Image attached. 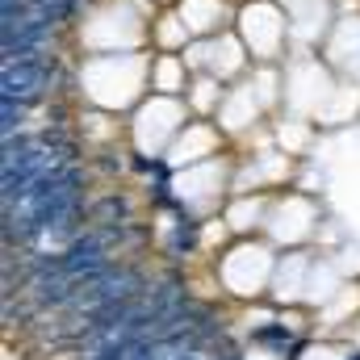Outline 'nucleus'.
<instances>
[{
    "instance_id": "1",
    "label": "nucleus",
    "mask_w": 360,
    "mask_h": 360,
    "mask_svg": "<svg viewBox=\"0 0 360 360\" xmlns=\"http://www.w3.org/2000/svg\"><path fill=\"white\" fill-rule=\"evenodd\" d=\"M51 80H55V55H51V46L46 51H25V55L4 59V68H0V96L34 105V101H42L51 92Z\"/></svg>"
},
{
    "instance_id": "2",
    "label": "nucleus",
    "mask_w": 360,
    "mask_h": 360,
    "mask_svg": "<svg viewBox=\"0 0 360 360\" xmlns=\"http://www.w3.org/2000/svg\"><path fill=\"white\" fill-rule=\"evenodd\" d=\"M0 105H4V122H0V130H4V139H13V130L21 126V117H25L30 105H21V101H4V96H0Z\"/></svg>"
}]
</instances>
